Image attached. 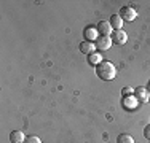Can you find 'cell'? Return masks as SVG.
<instances>
[{"label":"cell","mask_w":150,"mask_h":143,"mask_svg":"<svg viewBox=\"0 0 150 143\" xmlns=\"http://www.w3.org/2000/svg\"><path fill=\"white\" fill-rule=\"evenodd\" d=\"M96 75L104 81H112L117 76V69L110 60H102L98 67H96Z\"/></svg>","instance_id":"cell-1"},{"label":"cell","mask_w":150,"mask_h":143,"mask_svg":"<svg viewBox=\"0 0 150 143\" xmlns=\"http://www.w3.org/2000/svg\"><path fill=\"white\" fill-rule=\"evenodd\" d=\"M118 16H120L123 21H128V22H131V21L136 19V16H137V11H136L133 6H121Z\"/></svg>","instance_id":"cell-2"},{"label":"cell","mask_w":150,"mask_h":143,"mask_svg":"<svg viewBox=\"0 0 150 143\" xmlns=\"http://www.w3.org/2000/svg\"><path fill=\"white\" fill-rule=\"evenodd\" d=\"M112 38L110 37H104V35H101V37L96 40V49L98 51H107V49L112 48Z\"/></svg>","instance_id":"cell-3"},{"label":"cell","mask_w":150,"mask_h":143,"mask_svg":"<svg viewBox=\"0 0 150 143\" xmlns=\"http://www.w3.org/2000/svg\"><path fill=\"white\" fill-rule=\"evenodd\" d=\"M134 97L137 99L139 103H145V102H149L150 92L147 91V88H144V86H137V89H134Z\"/></svg>","instance_id":"cell-4"},{"label":"cell","mask_w":150,"mask_h":143,"mask_svg":"<svg viewBox=\"0 0 150 143\" xmlns=\"http://www.w3.org/2000/svg\"><path fill=\"white\" fill-rule=\"evenodd\" d=\"M83 37H85V41H96L101 35H99L98 29H96L94 26H88L86 29L83 30Z\"/></svg>","instance_id":"cell-5"},{"label":"cell","mask_w":150,"mask_h":143,"mask_svg":"<svg viewBox=\"0 0 150 143\" xmlns=\"http://www.w3.org/2000/svg\"><path fill=\"white\" fill-rule=\"evenodd\" d=\"M96 29H98L99 35H104V37H110L112 32H113V29H112V26H110L109 21H99Z\"/></svg>","instance_id":"cell-6"},{"label":"cell","mask_w":150,"mask_h":143,"mask_svg":"<svg viewBox=\"0 0 150 143\" xmlns=\"http://www.w3.org/2000/svg\"><path fill=\"white\" fill-rule=\"evenodd\" d=\"M110 38H112V41L115 43V45H125V43L128 41V35L125 30H113L112 35H110Z\"/></svg>","instance_id":"cell-7"},{"label":"cell","mask_w":150,"mask_h":143,"mask_svg":"<svg viewBox=\"0 0 150 143\" xmlns=\"http://www.w3.org/2000/svg\"><path fill=\"white\" fill-rule=\"evenodd\" d=\"M80 53L81 54H93V53H96V43H91V41H81L80 43Z\"/></svg>","instance_id":"cell-8"},{"label":"cell","mask_w":150,"mask_h":143,"mask_svg":"<svg viewBox=\"0 0 150 143\" xmlns=\"http://www.w3.org/2000/svg\"><path fill=\"white\" fill-rule=\"evenodd\" d=\"M137 99L134 97V95H128V97H123L121 99V105L125 107V108H128V110H134L136 107H137Z\"/></svg>","instance_id":"cell-9"},{"label":"cell","mask_w":150,"mask_h":143,"mask_svg":"<svg viewBox=\"0 0 150 143\" xmlns=\"http://www.w3.org/2000/svg\"><path fill=\"white\" fill-rule=\"evenodd\" d=\"M10 142L11 143H24L26 142V137H24L23 130H13L10 134Z\"/></svg>","instance_id":"cell-10"},{"label":"cell","mask_w":150,"mask_h":143,"mask_svg":"<svg viewBox=\"0 0 150 143\" xmlns=\"http://www.w3.org/2000/svg\"><path fill=\"white\" fill-rule=\"evenodd\" d=\"M109 22H110V26H112L113 30H121V27H123V19H121L118 14H112Z\"/></svg>","instance_id":"cell-11"},{"label":"cell","mask_w":150,"mask_h":143,"mask_svg":"<svg viewBox=\"0 0 150 143\" xmlns=\"http://www.w3.org/2000/svg\"><path fill=\"white\" fill-rule=\"evenodd\" d=\"M101 62H102V54H99V53H93V54L88 56V64H90V65L98 67Z\"/></svg>","instance_id":"cell-12"},{"label":"cell","mask_w":150,"mask_h":143,"mask_svg":"<svg viewBox=\"0 0 150 143\" xmlns=\"http://www.w3.org/2000/svg\"><path fill=\"white\" fill-rule=\"evenodd\" d=\"M117 143H134V138L129 134H120L117 137Z\"/></svg>","instance_id":"cell-13"},{"label":"cell","mask_w":150,"mask_h":143,"mask_svg":"<svg viewBox=\"0 0 150 143\" xmlns=\"http://www.w3.org/2000/svg\"><path fill=\"white\" fill-rule=\"evenodd\" d=\"M24 143H42V140L37 135H29V137H26V142Z\"/></svg>","instance_id":"cell-14"},{"label":"cell","mask_w":150,"mask_h":143,"mask_svg":"<svg viewBox=\"0 0 150 143\" xmlns=\"http://www.w3.org/2000/svg\"><path fill=\"white\" fill-rule=\"evenodd\" d=\"M133 92H134V89L129 88V86H126V88L121 89V94H123V97H128V95H131Z\"/></svg>","instance_id":"cell-15"},{"label":"cell","mask_w":150,"mask_h":143,"mask_svg":"<svg viewBox=\"0 0 150 143\" xmlns=\"http://www.w3.org/2000/svg\"><path fill=\"white\" fill-rule=\"evenodd\" d=\"M144 137L147 138V140H150V124H147L144 129Z\"/></svg>","instance_id":"cell-16"},{"label":"cell","mask_w":150,"mask_h":143,"mask_svg":"<svg viewBox=\"0 0 150 143\" xmlns=\"http://www.w3.org/2000/svg\"><path fill=\"white\" fill-rule=\"evenodd\" d=\"M147 91H150V83H149V86H147Z\"/></svg>","instance_id":"cell-17"},{"label":"cell","mask_w":150,"mask_h":143,"mask_svg":"<svg viewBox=\"0 0 150 143\" xmlns=\"http://www.w3.org/2000/svg\"><path fill=\"white\" fill-rule=\"evenodd\" d=\"M149 102H150V97H149Z\"/></svg>","instance_id":"cell-18"}]
</instances>
